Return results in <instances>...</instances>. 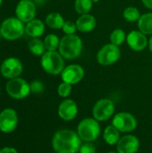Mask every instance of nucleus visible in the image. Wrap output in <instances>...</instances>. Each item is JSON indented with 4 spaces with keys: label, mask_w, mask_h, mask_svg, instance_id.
I'll return each instance as SVG.
<instances>
[{
    "label": "nucleus",
    "mask_w": 152,
    "mask_h": 153,
    "mask_svg": "<svg viewBox=\"0 0 152 153\" xmlns=\"http://www.w3.org/2000/svg\"><path fill=\"white\" fill-rule=\"evenodd\" d=\"M0 93H1V90H0Z\"/></svg>",
    "instance_id": "obj_38"
},
{
    "label": "nucleus",
    "mask_w": 152,
    "mask_h": 153,
    "mask_svg": "<svg viewBox=\"0 0 152 153\" xmlns=\"http://www.w3.org/2000/svg\"><path fill=\"white\" fill-rule=\"evenodd\" d=\"M18 123V115L13 108H7L0 112V131L2 133H13L16 129Z\"/></svg>",
    "instance_id": "obj_12"
},
{
    "label": "nucleus",
    "mask_w": 152,
    "mask_h": 153,
    "mask_svg": "<svg viewBox=\"0 0 152 153\" xmlns=\"http://www.w3.org/2000/svg\"><path fill=\"white\" fill-rule=\"evenodd\" d=\"M62 31L64 32L65 35H73V34H76V31H78L77 30V26L75 22L67 20L65 22L63 27H62Z\"/></svg>",
    "instance_id": "obj_28"
},
{
    "label": "nucleus",
    "mask_w": 152,
    "mask_h": 153,
    "mask_svg": "<svg viewBox=\"0 0 152 153\" xmlns=\"http://www.w3.org/2000/svg\"><path fill=\"white\" fill-rule=\"evenodd\" d=\"M126 33L125 31L121 29V28H116L115 30H113L109 35V40L110 43L120 47L122 46L125 41H126Z\"/></svg>",
    "instance_id": "obj_23"
},
{
    "label": "nucleus",
    "mask_w": 152,
    "mask_h": 153,
    "mask_svg": "<svg viewBox=\"0 0 152 153\" xmlns=\"http://www.w3.org/2000/svg\"><path fill=\"white\" fill-rule=\"evenodd\" d=\"M77 134L82 141L92 143L100 135V126L99 121L94 117H87L82 119L77 127Z\"/></svg>",
    "instance_id": "obj_5"
},
{
    "label": "nucleus",
    "mask_w": 152,
    "mask_h": 153,
    "mask_svg": "<svg viewBox=\"0 0 152 153\" xmlns=\"http://www.w3.org/2000/svg\"><path fill=\"white\" fill-rule=\"evenodd\" d=\"M138 30L147 36L152 35V12L144 13L137 22Z\"/></svg>",
    "instance_id": "obj_20"
},
{
    "label": "nucleus",
    "mask_w": 152,
    "mask_h": 153,
    "mask_svg": "<svg viewBox=\"0 0 152 153\" xmlns=\"http://www.w3.org/2000/svg\"><path fill=\"white\" fill-rule=\"evenodd\" d=\"M28 48L31 54L37 56H41L47 50L44 45V41L39 38H33L28 43Z\"/></svg>",
    "instance_id": "obj_22"
},
{
    "label": "nucleus",
    "mask_w": 152,
    "mask_h": 153,
    "mask_svg": "<svg viewBox=\"0 0 152 153\" xmlns=\"http://www.w3.org/2000/svg\"><path fill=\"white\" fill-rule=\"evenodd\" d=\"M140 148L139 139L133 134H127L120 138L116 144L118 153H137Z\"/></svg>",
    "instance_id": "obj_16"
},
{
    "label": "nucleus",
    "mask_w": 152,
    "mask_h": 153,
    "mask_svg": "<svg viewBox=\"0 0 152 153\" xmlns=\"http://www.w3.org/2000/svg\"><path fill=\"white\" fill-rule=\"evenodd\" d=\"M2 4H3V0H0V6L2 5Z\"/></svg>",
    "instance_id": "obj_35"
},
{
    "label": "nucleus",
    "mask_w": 152,
    "mask_h": 153,
    "mask_svg": "<svg viewBox=\"0 0 152 153\" xmlns=\"http://www.w3.org/2000/svg\"><path fill=\"white\" fill-rule=\"evenodd\" d=\"M108 153H118V152H109Z\"/></svg>",
    "instance_id": "obj_36"
},
{
    "label": "nucleus",
    "mask_w": 152,
    "mask_h": 153,
    "mask_svg": "<svg viewBox=\"0 0 152 153\" xmlns=\"http://www.w3.org/2000/svg\"><path fill=\"white\" fill-rule=\"evenodd\" d=\"M142 4L149 10L152 11V0H141Z\"/></svg>",
    "instance_id": "obj_32"
},
{
    "label": "nucleus",
    "mask_w": 152,
    "mask_h": 153,
    "mask_svg": "<svg viewBox=\"0 0 152 153\" xmlns=\"http://www.w3.org/2000/svg\"><path fill=\"white\" fill-rule=\"evenodd\" d=\"M1 38H2V35H1V31H0V39H1Z\"/></svg>",
    "instance_id": "obj_37"
},
{
    "label": "nucleus",
    "mask_w": 152,
    "mask_h": 153,
    "mask_svg": "<svg viewBox=\"0 0 152 153\" xmlns=\"http://www.w3.org/2000/svg\"><path fill=\"white\" fill-rule=\"evenodd\" d=\"M121 55L120 47L112 43H108L99 49L96 55V60L101 66H109L118 62Z\"/></svg>",
    "instance_id": "obj_6"
},
{
    "label": "nucleus",
    "mask_w": 152,
    "mask_h": 153,
    "mask_svg": "<svg viewBox=\"0 0 152 153\" xmlns=\"http://www.w3.org/2000/svg\"><path fill=\"white\" fill-rule=\"evenodd\" d=\"M148 48L152 53V35L149 38V42H148Z\"/></svg>",
    "instance_id": "obj_33"
},
{
    "label": "nucleus",
    "mask_w": 152,
    "mask_h": 153,
    "mask_svg": "<svg viewBox=\"0 0 152 153\" xmlns=\"http://www.w3.org/2000/svg\"><path fill=\"white\" fill-rule=\"evenodd\" d=\"M46 30V23L40 19H33L25 23V33L30 38H40Z\"/></svg>",
    "instance_id": "obj_18"
},
{
    "label": "nucleus",
    "mask_w": 152,
    "mask_h": 153,
    "mask_svg": "<svg viewBox=\"0 0 152 153\" xmlns=\"http://www.w3.org/2000/svg\"><path fill=\"white\" fill-rule=\"evenodd\" d=\"M78 31L82 33H89L95 30L97 20L94 15L90 13L81 14L75 21Z\"/></svg>",
    "instance_id": "obj_17"
},
{
    "label": "nucleus",
    "mask_w": 152,
    "mask_h": 153,
    "mask_svg": "<svg viewBox=\"0 0 152 153\" xmlns=\"http://www.w3.org/2000/svg\"><path fill=\"white\" fill-rule=\"evenodd\" d=\"M14 13L19 20L27 23L35 19L37 7L32 0H20L15 6Z\"/></svg>",
    "instance_id": "obj_11"
},
{
    "label": "nucleus",
    "mask_w": 152,
    "mask_h": 153,
    "mask_svg": "<svg viewBox=\"0 0 152 153\" xmlns=\"http://www.w3.org/2000/svg\"><path fill=\"white\" fill-rule=\"evenodd\" d=\"M2 38L6 40H16L21 39L25 33V23L15 17L4 19L0 25Z\"/></svg>",
    "instance_id": "obj_4"
},
{
    "label": "nucleus",
    "mask_w": 152,
    "mask_h": 153,
    "mask_svg": "<svg viewBox=\"0 0 152 153\" xmlns=\"http://www.w3.org/2000/svg\"><path fill=\"white\" fill-rule=\"evenodd\" d=\"M114 113L115 104L110 99L99 100L92 108L93 117L99 122L108 120L114 115Z\"/></svg>",
    "instance_id": "obj_9"
},
{
    "label": "nucleus",
    "mask_w": 152,
    "mask_h": 153,
    "mask_svg": "<svg viewBox=\"0 0 152 153\" xmlns=\"http://www.w3.org/2000/svg\"><path fill=\"white\" fill-rule=\"evenodd\" d=\"M22 72L23 65L22 61L14 56L5 58L0 65V74L8 80L20 77Z\"/></svg>",
    "instance_id": "obj_8"
},
{
    "label": "nucleus",
    "mask_w": 152,
    "mask_h": 153,
    "mask_svg": "<svg viewBox=\"0 0 152 153\" xmlns=\"http://www.w3.org/2000/svg\"><path fill=\"white\" fill-rule=\"evenodd\" d=\"M0 153H18V152L13 147H4L0 150Z\"/></svg>",
    "instance_id": "obj_31"
},
{
    "label": "nucleus",
    "mask_w": 152,
    "mask_h": 153,
    "mask_svg": "<svg viewBox=\"0 0 152 153\" xmlns=\"http://www.w3.org/2000/svg\"><path fill=\"white\" fill-rule=\"evenodd\" d=\"M83 42L76 34L65 35L60 39L58 52L65 60L77 59L82 53Z\"/></svg>",
    "instance_id": "obj_2"
},
{
    "label": "nucleus",
    "mask_w": 152,
    "mask_h": 153,
    "mask_svg": "<svg viewBox=\"0 0 152 153\" xmlns=\"http://www.w3.org/2000/svg\"><path fill=\"white\" fill-rule=\"evenodd\" d=\"M92 2H93V4H97L99 2V0H92Z\"/></svg>",
    "instance_id": "obj_34"
},
{
    "label": "nucleus",
    "mask_w": 152,
    "mask_h": 153,
    "mask_svg": "<svg viewBox=\"0 0 152 153\" xmlns=\"http://www.w3.org/2000/svg\"><path fill=\"white\" fill-rule=\"evenodd\" d=\"M80 153H96L95 146L91 143H86L84 144H82L80 148Z\"/></svg>",
    "instance_id": "obj_30"
},
{
    "label": "nucleus",
    "mask_w": 152,
    "mask_h": 153,
    "mask_svg": "<svg viewBox=\"0 0 152 153\" xmlns=\"http://www.w3.org/2000/svg\"><path fill=\"white\" fill-rule=\"evenodd\" d=\"M93 4H93L92 0H75L74 1V10L79 15L90 13V12L92 9Z\"/></svg>",
    "instance_id": "obj_26"
},
{
    "label": "nucleus",
    "mask_w": 152,
    "mask_h": 153,
    "mask_svg": "<svg viewBox=\"0 0 152 153\" xmlns=\"http://www.w3.org/2000/svg\"><path fill=\"white\" fill-rule=\"evenodd\" d=\"M81 146L82 140L77 132L73 130H59L52 139V147L56 153H77Z\"/></svg>",
    "instance_id": "obj_1"
},
{
    "label": "nucleus",
    "mask_w": 152,
    "mask_h": 153,
    "mask_svg": "<svg viewBox=\"0 0 152 153\" xmlns=\"http://www.w3.org/2000/svg\"><path fill=\"white\" fill-rule=\"evenodd\" d=\"M30 92H32L34 94H40L45 90V86H44L43 82L39 80L32 81L30 83Z\"/></svg>",
    "instance_id": "obj_29"
},
{
    "label": "nucleus",
    "mask_w": 152,
    "mask_h": 153,
    "mask_svg": "<svg viewBox=\"0 0 152 153\" xmlns=\"http://www.w3.org/2000/svg\"><path fill=\"white\" fill-rule=\"evenodd\" d=\"M120 132L113 126H108L103 132V139L108 145H116L120 140Z\"/></svg>",
    "instance_id": "obj_21"
},
{
    "label": "nucleus",
    "mask_w": 152,
    "mask_h": 153,
    "mask_svg": "<svg viewBox=\"0 0 152 153\" xmlns=\"http://www.w3.org/2000/svg\"><path fill=\"white\" fill-rule=\"evenodd\" d=\"M72 91H73V85L65 82H62L57 87V94L63 99H67V97L70 96Z\"/></svg>",
    "instance_id": "obj_27"
},
{
    "label": "nucleus",
    "mask_w": 152,
    "mask_h": 153,
    "mask_svg": "<svg viewBox=\"0 0 152 153\" xmlns=\"http://www.w3.org/2000/svg\"><path fill=\"white\" fill-rule=\"evenodd\" d=\"M44 45L47 51H57L60 44L59 37L55 33L47 34L44 39Z\"/></svg>",
    "instance_id": "obj_25"
},
{
    "label": "nucleus",
    "mask_w": 152,
    "mask_h": 153,
    "mask_svg": "<svg viewBox=\"0 0 152 153\" xmlns=\"http://www.w3.org/2000/svg\"><path fill=\"white\" fill-rule=\"evenodd\" d=\"M142 13L135 6H127L123 11V18L128 22H137Z\"/></svg>",
    "instance_id": "obj_24"
},
{
    "label": "nucleus",
    "mask_w": 152,
    "mask_h": 153,
    "mask_svg": "<svg viewBox=\"0 0 152 153\" xmlns=\"http://www.w3.org/2000/svg\"><path fill=\"white\" fill-rule=\"evenodd\" d=\"M5 91L9 97L14 100H23L30 93V83L23 78L11 79L5 85Z\"/></svg>",
    "instance_id": "obj_7"
},
{
    "label": "nucleus",
    "mask_w": 152,
    "mask_h": 153,
    "mask_svg": "<svg viewBox=\"0 0 152 153\" xmlns=\"http://www.w3.org/2000/svg\"><path fill=\"white\" fill-rule=\"evenodd\" d=\"M85 71L83 67L78 64H71L65 65L61 73L62 82H67L71 85L79 83L84 77Z\"/></svg>",
    "instance_id": "obj_13"
},
{
    "label": "nucleus",
    "mask_w": 152,
    "mask_h": 153,
    "mask_svg": "<svg viewBox=\"0 0 152 153\" xmlns=\"http://www.w3.org/2000/svg\"><path fill=\"white\" fill-rule=\"evenodd\" d=\"M112 125L120 133H130L136 129L137 120L133 115L128 112H119L114 116Z\"/></svg>",
    "instance_id": "obj_10"
},
{
    "label": "nucleus",
    "mask_w": 152,
    "mask_h": 153,
    "mask_svg": "<svg viewBox=\"0 0 152 153\" xmlns=\"http://www.w3.org/2000/svg\"><path fill=\"white\" fill-rule=\"evenodd\" d=\"M126 44L134 52H142L148 48L149 39L147 35L139 30H131L126 35Z\"/></svg>",
    "instance_id": "obj_14"
},
{
    "label": "nucleus",
    "mask_w": 152,
    "mask_h": 153,
    "mask_svg": "<svg viewBox=\"0 0 152 153\" xmlns=\"http://www.w3.org/2000/svg\"><path fill=\"white\" fill-rule=\"evenodd\" d=\"M78 114V106L71 99H65L58 107V116L64 121L73 120Z\"/></svg>",
    "instance_id": "obj_15"
},
{
    "label": "nucleus",
    "mask_w": 152,
    "mask_h": 153,
    "mask_svg": "<svg viewBox=\"0 0 152 153\" xmlns=\"http://www.w3.org/2000/svg\"><path fill=\"white\" fill-rule=\"evenodd\" d=\"M40 65L47 74L58 75L65 67V59L58 51H46L40 56Z\"/></svg>",
    "instance_id": "obj_3"
},
{
    "label": "nucleus",
    "mask_w": 152,
    "mask_h": 153,
    "mask_svg": "<svg viewBox=\"0 0 152 153\" xmlns=\"http://www.w3.org/2000/svg\"><path fill=\"white\" fill-rule=\"evenodd\" d=\"M65 20L58 12H51L45 18V23L52 30H62Z\"/></svg>",
    "instance_id": "obj_19"
}]
</instances>
